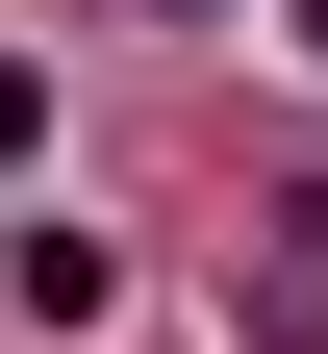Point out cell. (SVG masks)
<instances>
[{
  "mask_svg": "<svg viewBox=\"0 0 328 354\" xmlns=\"http://www.w3.org/2000/svg\"><path fill=\"white\" fill-rule=\"evenodd\" d=\"M278 253H303V279H328V177H303V203H278Z\"/></svg>",
  "mask_w": 328,
  "mask_h": 354,
  "instance_id": "3957f363",
  "label": "cell"
},
{
  "mask_svg": "<svg viewBox=\"0 0 328 354\" xmlns=\"http://www.w3.org/2000/svg\"><path fill=\"white\" fill-rule=\"evenodd\" d=\"M26 152H51V76H26V51H0V177H26Z\"/></svg>",
  "mask_w": 328,
  "mask_h": 354,
  "instance_id": "7a4b0ae2",
  "label": "cell"
},
{
  "mask_svg": "<svg viewBox=\"0 0 328 354\" xmlns=\"http://www.w3.org/2000/svg\"><path fill=\"white\" fill-rule=\"evenodd\" d=\"M303 51H328V0H303Z\"/></svg>",
  "mask_w": 328,
  "mask_h": 354,
  "instance_id": "277c9868",
  "label": "cell"
},
{
  "mask_svg": "<svg viewBox=\"0 0 328 354\" xmlns=\"http://www.w3.org/2000/svg\"><path fill=\"white\" fill-rule=\"evenodd\" d=\"M0 304H26V329H102L126 279H102V228H0Z\"/></svg>",
  "mask_w": 328,
  "mask_h": 354,
  "instance_id": "6da1fadb",
  "label": "cell"
}]
</instances>
